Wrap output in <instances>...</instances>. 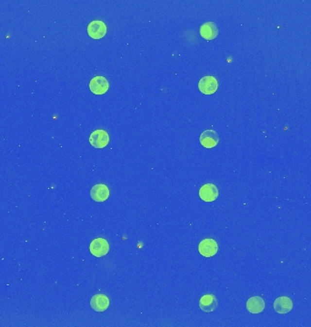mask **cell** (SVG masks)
I'll return each mask as SVG.
<instances>
[{"label": "cell", "instance_id": "6da1fadb", "mask_svg": "<svg viewBox=\"0 0 311 327\" xmlns=\"http://www.w3.org/2000/svg\"><path fill=\"white\" fill-rule=\"evenodd\" d=\"M89 143L93 147L97 149L104 148L109 143V135L103 129L95 130L89 136Z\"/></svg>", "mask_w": 311, "mask_h": 327}, {"label": "cell", "instance_id": "7a4b0ae2", "mask_svg": "<svg viewBox=\"0 0 311 327\" xmlns=\"http://www.w3.org/2000/svg\"><path fill=\"white\" fill-rule=\"evenodd\" d=\"M219 82L215 77H203L198 82V89L204 95H212L218 90Z\"/></svg>", "mask_w": 311, "mask_h": 327}, {"label": "cell", "instance_id": "3957f363", "mask_svg": "<svg viewBox=\"0 0 311 327\" xmlns=\"http://www.w3.org/2000/svg\"><path fill=\"white\" fill-rule=\"evenodd\" d=\"M219 245L212 238L203 239L198 245V252L204 257H212L218 253Z\"/></svg>", "mask_w": 311, "mask_h": 327}, {"label": "cell", "instance_id": "277c9868", "mask_svg": "<svg viewBox=\"0 0 311 327\" xmlns=\"http://www.w3.org/2000/svg\"><path fill=\"white\" fill-rule=\"evenodd\" d=\"M106 24L100 20H94L90 22L87 26V34L93 39H101L106 36Z\"/></svg>", "mask_w": 311, "mask_h": 327}, {"label": "cell", "instance_id": "5b68a950", "mask_svg": "<svg viewBox=\"0 0 311 327\" xmlns=\"http://www.w3.org/2000/svg\"><path fill=\"white\" fill-rule=\"evenodd\" d=\"M89 251L96 257L105 256L109 251V244L104 238H96L90 243Z\"/></svg>", "mask_w": 311, "mask_h": 327}, {"label": "cell", "instance_id": "8992f818", "mask_svg": "<svg viewBox=\"0 0 311 327\" xmlns=\"http://www.w3.org/2000/svg\"><path fill=\"white\" fill-rule=\"evenodd\" d=\"M109 88V83L104 77H94L89 82V89L95 95H104Z\"/></svg>", "mask_w": 311, "mask_h": 327}, {"label": "cell", "instance_id": "52a82bcc", "mask_svg": "<svg viewBox=\"0 0 311 327\" xmlns=\"http://www.w3.org/2000/svg\"><path fill=\"white\" fill-rule=\"evenodd\" d=\"M199 142L200 144L207 149H210L215 147L219 142V137L218 133L213 130H205L199 137Z\"/></svg>", "mask_w": 311, "mask_h": 327}, {"label": "cell", "instance_id": "ba28073f", "mask_svg": "<svg viewBox=\"0 0 311 327\" xmlns=\"http://www.w3.org/2000/svg\"><path fill=\"white\" fill-rule=\"evenodd\" d=\"M199 197L205 202H213L219 196V189L214 184H205L198 191Z\"/></svg>", "mask_w": 311, "mask_h": 327}, {"label": "cell", "instance_id": "9c48e42d", "mask_svg": "<svg viewBox=\"0 0 311 327\" xmlns=\"http://www.w3.org/2000/svg\"><path fill=\"white\" fill-rule=\"evenodd\" d=\"M200 36L204 39L209 41L214 40L219 35V29L217 25L214 22H207L204 23L199 29Z\"/></svg>", "mask_w": 311, "mask_h": 327}, {"label": "cell", "instance_id": "30bf717a", "mask_svg": "<svg viewBox=\"0 0 311 327\" xmlns=\"http://www.w3.org/2000/svg\"><path fill=\"white\" fill-rule=\"evenodd\" d=\"M218 299L214 294H204L199 300V308L206 313H210L217 309Z\"/></svg>", "mask_w": 311, "mask_h": 327}, {"label": "cell", "instance_id": "8fae6325", "mask_svg": "<svg viewBox=\"0 0 311 327\" xmlns=\"http://www.w3.org/2000/svg\"><path fill=\"white\" fill-rule=\"evenodd\" d=\"M90 196L95 202H105L109 197V189L104 184L95 185L90 190Z\"/></svg>", "mask_w": 311, "mask_h": 327}, {"label": "cell", "instance_id": "7c38bea8", "mask_svg": "<svg viewBox=\"0 0 311 327\" xmlns=\"http://www.w3.org/2000/svg\"><path fill=\"white\" fill-rule=\"evenodd\" d=\"M90 306L96 312H104L109 306V299L106 294H95L90 300Z\"/></svg>", "mask_w": 311, "mask_h": 327}, {"label": "cell", "instance_id": "4fadbf2b", "mask_svg": "<svg viewBox=\"0 0 311 327\" xmlns=\"http://www.w3.org/2000/svg\"><path fill=\"white\" fill-rule=\"evenodd\" d=\"M293 308V302L289 296H279L274 302V309L279 314L290 313Z\"/></svg>", "mask_w": 311, "mask_h": 327}, {"label": "cell", "instance_id": "5bb4252c", "mask_svg": "<svg viewBox=\"0 0 311 327\" xmlns=\"http://www.w3.org/2000/svg\"><path fill=\"white\" fill-rule=\"evenodd\" d=\"M265 301L260 296H253L248 299L247 302V309L251 313H260L265 309Z\"/></svg>", "mask_w": 311, "mask_h": 327}]
</instances>
